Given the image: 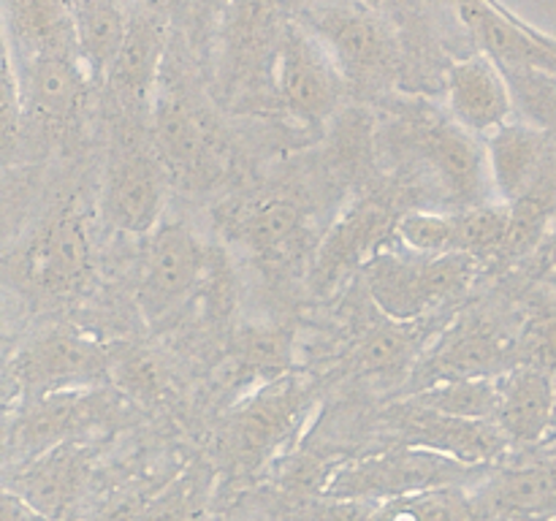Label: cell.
<instances>
[{
	"label": "cell",
	"mask_w": 556,
	"mask_h": 521,
	"mask_svg": "<svg viewBox=\"0 0 556 521\" xmlns=\"http://www.w3.org/2000/svg\"><path fill=\"white\" fill-rule=\"evenodd\" d=\"M456 215V253L483 260L503 255L510 231L508 204H481L454 212Z\"/></svg>",
	"instance_id": "f546056e"
},
{
	"label": "cell",
	"mask_w": 556,
	"mask_h": 521,
	"mask_svg": "<svg viewBox=\"0 0 556 521\" xmlns=\"http://www.w3.org/2000/svg\"><path fill=\"white\" fill-rule=\"evenodd\" d=\"M510 206V231L503 255H527L543 242L556 217V166L546 163L532 188Z\"/></svg>",
	"instance_id": "4316f807"
},
{
	"label": "cell",
	"mask_w": 556,
	"mask_h": 521,
	"mask_svg": "<svg viewBox=\"0 0 556 521\" xmlns=\"http://www.w3.org/2000/svg\"><path fill=\"white\" fill-rule=\"evenodd\" d=\"M497 427L516 448H538L554 432L556 378L530 364H519L497 378Z\"/></svg>",
	"instance_id": "603a6c76"
},
{
	"label": "cell",
	"mask_w": 556,
	"mask_h": 521,
	"mask_svg": "<svg viewBox=\"0 0 556 521\" xmlns=\"http://www.w3.org/2000/svg\"><path fill=\"white\" fill-rule=\"evenodd\" d=\"M275 87L280 112L304 128H324L345 109L351 96V87L329 49L299 16L282 38Z\"/></svg>",
	"instance_id": "ba28073f"
},
{
	"label": "cell",
	"mask_w": 556,
	"mask_h": 521,
	"mask_svg": "<svg viewBox=\"0 0 556 521\" xmlns=\"http://www.w3.org/2000/svg\"><path fill=\"white\" fill-rule=\"evenodd\" d=\"M150 139L163 166L188 182L204 185L223 171L228 134L204 58L174 30L163 60Z\"/></svg>",
	"instance_id": "6da1fadb"
},
{
	"label": "cell",
	"mask_w": 556,
	"mask_h": 521,
	"mask_svg": "<svg viewBox=\"0 0 556 521\" xmlns=\"http://www.w3.org/2000/svg\"><path fill=\"white\" fill-rule=\"evenodd\" d=\"M3 152L5 161H11V155L16 152V147L22 144V128H25V103H22L20 92V79H16V71L11 65L9 58H3Z\"/></svg>",
	"instance_id": "d590c367"
},
{
	"label": "cell",
	"mask_w": 556,
	"mask_h": 521,
	"mask_svg": "<svg viewBox=\"0 0 556 521\" xmlns=\"http://www.w3.org/2000/svg\"><path fill=\"white\" fill-rule=\"evenodd\" d=\"M220 226L258 255H282L302 237L304 215L296 201L286 195H258L223 206Z\"/></svg>",
	"instance_id": "cb8c5ba5"
},
{
	"label": "cell",
	"mask_w": 556,
	"mask_h": 521,
	"mask_svg": "<svg viewBox=\"0 0 556 521\" xmlns=\"http://www.w3.org/2000/svg\"><path fill=\"white\" fill-rule=\"evenodd\" d=\"M293 521H483V513L476 488L454 486L378 503L315 497L299 503Z\"/></svg>",
	"instance_id": "44dd1931"
},
{
	"label": "cell",
	"mask_w": 556,
	"mask_h": 521,
	"mask_svg": "<svg viewBox=\"0 0 556 521\" xmlns=\"http://www.w3.org/2000/svg\"><path fill=\"white\" fill-rule=\"evenodd\" d=\"M445 112L459 128L486 141L516 119L514 90L505 71L489 54L472 52L445 71Z\"/></svg>",
	"instance_id": "d6986e66"
},
{
	"label": "cell",
	"mask_w": 556,
	"mask_h": 521,
	"mask_svg": "<svg viewBox=\"0 0 556 521\" xmlns=\"http://www.w3.org/2000/svg\"><path fill=\"white\" fill-rule=\"evenodd\" d=\"M519 358L556 378V309L546 307L527 320L519 336Z\"/></svg>",
	"instance_id": "e575fe53"
},
{
	"label": "cell",
	"mask_w": 556,
	"mask_h": 521,
	"mask_svg": "<svg viewBox=\"0 0 556 521\" xmlns=\"http://www.w3.org/2000/svg\"><path fill=\"white\" fill-rule=\"evenodd\" d=\"M514 90L516 114L556 144V76L535 68H503Z\"/></svg>",
	"instance_id": "1f68e13d"
},
{
	"label": "cell",
	"mask_w": 556,
	"mask_h": 521,
	"mask_svg": "<svg viewBox=\"0 0 556 521\" xmlns=\"http://www.w3.org/2000/svg\"><path fill=\"white\" fill-rule=\"evenodd\" d=\"M483 519L552 521L556 519V456H532L521 465L497 467L476 488Z\"/></svg>",
	"instance_id": "7402d4cb"
},
{
	"label": "cell",
	"mask_w": 556,
	"mask_h": 521,
	"mask_svg": "<svg viewBox=\"0 0 556 521\" xmlns=\"http://www.w3.org/2000/svg\"><path fill=\"white\" fill-rule=\"evenodd\" d=\"M400 117V130L407 144L421 155L427 171L438 179L440 188L462 206L489 204L492 188L486 161V144L451 119L445 109L434 106L427 98L386 96Z\"/></svg>",
	"instance_id": "5b68a950"
},
{
	"label": "cell",
	"mask_w": 556,
	"mask_h": 521,
	"mask_svg": "<svg viewBox=\"0 0 556 521\" xmlns=\"http://www.w3.org/2000/svg\"><path fill=\"white\" fill-rule=\"evenodd\" d=\"M20 79L22 103L27 123H38L52 130H71L85 119L87 109L98 98V87L87 76L76 52L11 58Z\"/></svg>",
	"instance_id": "4fadbf2b"
},
{
	"label": "cell",
	"mask_w": 556,
	"mask_h": 521,
	"mask_svg": "<svg viewBox=\"0 0 556 521\" xmlns=\"http://www.w3.org/2000/svg\"><path fill=\"white\" fill-rule=\"evenodd\" d=\"M166 204V174L157 155H147L136 136H125L112 157L103 185L101 209L109 226L125 233H147L161 220Z\"/></svg>",
	"instance_id": "ac0fdd59"
},
{
	"label": "cell",
	"mask_w": 556,
	"mask_h": 521,
	"mask_svg": "<svg viewBox=\"0 0 556 521\" xmlns=\"http://www.w3.org/2000/svg\"><path fill=\"white\" fill-rule=\"evenodd\" d=\"M3 521H49L47 516L38 513L33 505H27L25 499L16 497L14 492L3 494Z\"/></svg>",
	"instance_id": "74e56055"
},
{
	"label": "cell",
	"mask_w": 556,
	"mask_h": 521,
	"mask_svg": "<svg viewBox=\"0 0 556 521\" xmlns=\"http://www.w3.org/2000/svg\"><path fill=\"white\" fill-rule=\"evenodd\" d=\"M418 345H421V334H418L416 326L389 320V323L378 326L358 342L351 364L358 374L400 372L402 367L413 361Z\"/></svg>",
	"instance_id": "f1b7e54d"
},
{
	"label": "cell",
	"mask_w": 556,
	"mask_h": 521,
	"mask_svg": "<svg viewBox=\"0 0 556 521\" xmlns=\"http://www.w3.org/2000/svg\"><path fill=\"white\" fill-rule=\"evenodd\" d=\"M383 421L394 437L391 445L434 450L465 465L500 467L510 448V440L505 437L497 421L445 416V412L413 405L410 399L391 405L383 412Z\"/></svg>",
	"instance_id": "8fae6325"
},
{
	"label": "cell",
	"mask_w": 556,
	"mask_h": 521,
	"mask_svg": "<svg viewBox=\"0 0 556 521\" xmlns=\"http://www.w3.org/2000/svg\"><path fill=\"white\" fill-rule=\"evenodd\" d=\"M400 215L383 199H362L348 206L345 215L329 228L315 255L309 285L318 293H331L356 269H364L386 250V239L396 237Z\"/></svg>",
	"instance_id": "e0dca14e"
},
{
	"label": "cell",
	"mask_w": 556,
	"mask_h": 521,
	"mask_svg": "<svg viewBox=\"0 0 556 521\" xmlns=\"http://www.w3.org/2000/svg\"><path fill=\"white\" fill-rule=\"evenodd\" d=\"M168 41H172V22L150 5L136 3L123 52L98 90V98L109 106L123 136H139L144 128L150 130Z\"/></svg>",
	"instance_id": "52a82bcc"
},
{
	"label": "cell",
	"mask_w": 556,
	"mask_h": 521,
	"mask_svg": "<svg viewBox=\"0 0 556 521\" xmlns=\"http://www.w3.org/2000/svg\"><path fill=\"white\" fill-rule=\"evenodd\" d=\"M481 260L465 253L400 255L383 250L364 266L369 298L396 323H416L470 291Z\"/></svg>",
	"instance_id": "8992f818"
},
{
	"label": "cell",
	"mask_w": 556,
	"mask_h": 521,
	"mask_svg": "<svg viewBox=\"0 0 556 521\" xmlns=\"http://www.w3.org/2000/svg\"><path fill=\"white\" fill-rule=\"evenodd\" d=\"M519 364V342L483 315H467L440 336L421 369L427 385H432L443 380L503 378Z\"/></svg>",
	"instance_id": "ffe728a7"
},
{
	"label": "cell",
	"mask_w": 556,
	"mask_h": 521,
	"mask_svg": "<svg viewBox=\"0 0 556 521\" xmlns=\"http://www.w3.org/2000/svg\"><path fill=\"white\" fill-rule=\"evenodd\" d=\"M552 521H556V519H552Z\"/></svg>",
	"instance_id": "b9f144b4"
},
{
	"label": "cell",
	"mask_w": 556,
	"mask_h": 521,
	"mask_svg": "<svg viewBox=\"0 0 556 521\" xmlns=\"http://www.w3.org/2000/svg\"><path fill=\"white\" fill-rule=\"evenodd\" d=\"M396 239L416 255L456 253V215L410 209L396 220Z\"/></svg>",
	"instance_id": "836d02e7"
},
{
	"label": "cell",
	"mask_w": 556,
	"mask_h": 521,
	"mask_svg": "<svg viewBox=\"0 0 556 521\" xmlns=\"http://www.w3.org/2000/svg\"><path fill=\"white\" fill-rule=\"evenodd\" d=\"M20 275L33 291L47 296H68L85 288L92 275V242L74 204L60 206L43 220L22 250Z\"/></svg>",
	"instance_id": "5bb4252c"
},
{
	"label": "cell",
	"mask_w": 556,
	"mask_h": 521,
	"mask_svg": "<svg viewBox=\"0 0 556 521\" xmlns=\"http://www.w3.org/2000/svg\"><path fill=\"white\" fill-rule=\"evenodd\" d=\"M554 432H556V405H554ZM554 432H552V434H554Z\"/></svg>",
	"instance_id": "ab89813d"
},
{
	"label": "cell",
	"mask_w": 556,
	"mask_h": 521,
	"mask_svg": "<svg viewBox=\"0 0 556 521\" xmlns=\"http://www.w3.org/2000/svg\"><path fill=\"white\" fill-rule=\"evenodd\" d=\"M215 255L199 242L185 223L161 226L147 250L139 282V307L147 320L166 318L210 282Z\"/></svg>",
	"instance_id": "7c38bea8"
},
{
	"label": "cell",
	"mask_w": 556,
	"mask_h": 521,
	"mask_svg": "<svg viewBox=\"0 0 556 521\" xmlns=\"http://www.w3.org/2000/svg\"><path fill=\"white\" fill-rule=\"evenodd\" d=\"M76 49L92 85L101 90L125 47L134 20V0H68Z\"/></svg>",
	"instance_id": "d4e9b609"
},
{
	"label": "cell",
	"mask_w": 556,
	"mask_h": 521,
	"mask_svg": "<svg viewBox=\"0 0 556 521\" xmlns=\"http://www.w3.org/2000/svg\"><path fill=\"white\" fill-rule=\"evenodd\" d=\"M307 0H233L204 65L217 98L237 109H277V60L288 25Z\"/></svg>",
	"instance_id": "7a4b0ae2"
},
{
	"label": "cell",
	"mask_w": 556,
	"mask_h": 521,
	"mask_svg": "<svg viewBox=\"0 0 556 521\" xmlns=\"http://www.w3.org/2000/svg\"><path fill=\"white\" fill-rule=\"evenodd\" d=\"M134 3H141V0H134Z\"/></svg>",
	"instance_id": "60d3db41"
},
{
	"label": "cell",
	"mask_w": 556,
	"mask_h": 521,
	"mask_svg": "<svg viewBox=\"0 0 556 521\" xmlns=\"http://www.w3.org/2000/svg\"><path fill=\"white\" fill-rule=\"evenodd\" d=\"M299 20L320 38L351 96L410 90V60L400 27L367 0H307Z\"/></svg>",
	"instance_id": "3957f363"
},
{
	"label": "cell",
	"mask_w": 556,
	"mask_h": 521,
	"mask_svg": "<svg viewBox=\"0 0 556 521\" xmlns=\"http://www.w3.org/2000/svg\"><path fill=\"white\" fill-rule=\"evenodd\" d=\"M407 399L418 407H427V410L445 412V416L494 421L500 405V383L497 378L443 380V383L424 385Z\"/></svg>",
	"instance_id": "83f0119b"
},
{
	"label": "cell",
	"mask_w": 556,
	"mask_h": 521,
	"mask_svg": "<svg viewBox=\"0 0 556 521\" xmlns=\"http://www.w3.org/2000/svg\"><path fill=\"white\" fill-rule=\"evenodd\" d=\"M109 361L112 347L76 331H49L22 347L11 372L20 389L36 399L54 391L96 389L109 380Z\"/></svg>",
	"instance_id": "2e32d148"
},
{
	"label": "cell",
	"mask_w": 556,
	"mask_h": 521,
	"mask_svg": "<svg viewBox=\"0 0 556 521\" xmlns=\"http://www.w3.org/2000/svg\"><path fill=\"white\" fill-rule=\"evenodd\" d=\"M109 383L134 399L152 402L163 394L166 374L157 358L139 345L112 347V361H109Z\"/></svg>",
	"instance_id": "d6a6232c"
},
{
	"label": "cell",
	"mask_w": 556,
	"mask_h": 521,
	"mask_svg": "<svg viewBox=\"0 0 556 521\" xmlns=\"http://www.w3.org/2000/svg\"><path fill=\"white\" fill-rule=\"evenodd\" d=\"M141 3L166 16L172 30L179 33L201 58H206L217 25L233 0H141Z\"/></svg>",
	"instance_id": "4dcf8cb0"
},
{
	"label": "cell",
	"mask_w": 556,
	"mask_h": 521,
	"mask_svg": "<svg viewBox=\"0 0 556 521\" xmlns=\"http://www.w3.org/2000/svg\"><path fill=\"white\" fill-rule=\"evenodd\" d=\"M109 389H68L36 396L11 421L5 434V465L16 467L65 443H87V434L112 421Z\"/></svg>",
	"instance_id": "9c48e42d"
},
{
	"label": "cell",
	"mask_w": 556,
	"mask_h": 521,
	"mask_svg": "<svg viewBox=\"0 0 556 521\" xmlns=\"http://www.w3.org/2000/svg\"><path fill=\"white\" fill-rule=\"evenodd\" d=\"M96 467L90 443H65L25 465L9 467L5 492H14L49 521H79Z\"/></svg>",
	"instance_id": "9a60e30c"
},
{
	"label": "cell",
	"mask_w": 556,
	"mask_h": 521,
	"mask_svg": "<svg viewBox=\"0 0 556 521\" xmlns=\"http://www.w3.org/2000/svg\"><path fill=\"white\" fill-rule=\"evenodd\" d=\"M286 353H288L286 336L275 334V331H253V334L244 336L242 342L244 364L253 369L286 364Z\"/></svg>",
	"instance_id": "8d00e7d4"
},
{
	"label": "cell",
	"mask_w": 556,
	"mask_h": 521,
	"mask_svg": "<svg viewBox=\"0 0 556 521\" xmlns=\"http://www.w3.org/2000/svg\"><path fill=\"white\" fill-rule=\"evenodd\" d=\"M309 389L299 380H275L255 391L231 416L223 437V456L233 478H244L286 443L307 410Z\"/></svg>",
	"instance_id": "30bf717a"
},
{
	"label": "cell",
	"mask_w": 556,
	"mask_h": 521,
	"mask_svg": "<svg viewBox=\"0 0 556 521\" xmlns=\"http://www.w3.org/2000/svg\"><path fill=\"white\" fill-rule=\"evenodd\" d=\"M552 139L525 119H514L486 139L489 177L500 204H514L546 168Z\"/></svg>",
	"instance_id": "484cf974"
},
{
	"label": "cell",
	"mask_w": 556,
	"mask_h": 521,
	"mask_svg": "<svg viewBox=\"0 0 556 521\" xmlns=\"http://www.w3.org/2000/svg\"><path fill=\"white\" fill-rule=\"evenodd\" d=\"M494 470L497 467L465 465L434 450L389 445L334 465L320 497L378 503L438 488H478L492 478Z\"/></svg>",
	"instance_id": "277c9868"
},
{
	"label": "cell",
	"mask_w": 556,
	"mask_h": 521,
	"mask_svg": "<svg viewBox=\"0 0 556 521\" xmlns=\"http://www.w3.org/2000/svg\"><path fill=\"white\" fill-rule=\"evenodd\" d=\"M538 454H543V456H556V432L548 434V437L543 440L541 445H538Z\"/></svg>",
	"instance_id": "f35d334b"
}]
</instances>
